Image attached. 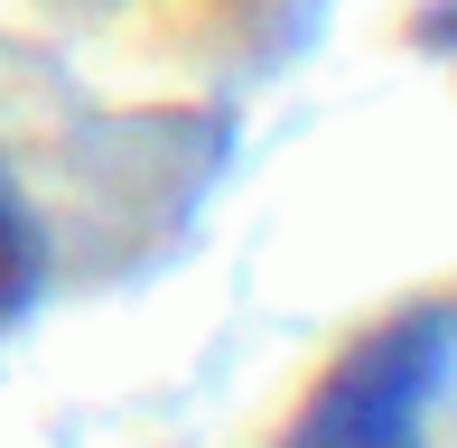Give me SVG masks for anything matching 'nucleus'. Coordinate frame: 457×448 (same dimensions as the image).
I'll list each match as a JSON object with an SVG mask.
<instances>
[{
	"mask_svg": "<svg viewBox=\"0 0 457 448\" xmlns=\"http://www.w3.org/2000/svg\"><path fill=\"white\" fill-rule=\"evenodd\" d=\"M448 364H457V318L448 309L383 318V328H364L318 374V393L289 411L280 448H420L429 402L448 393Z\"/></svg>",
	"mask_w": 457,
	"mask_h": 448,
	"instance_id": "nucleus-1",
	"label": "nucleus"
},
{
	"mask_svg": "<svg viewBox=\"0 0 457 448\" xmlns=\"http://www.w3.org/2000/svg\"><path fill=\"white\" fill-rule=\"evenodd\" d=\"M29 299H37V224L19 206V187L0 178V328L29 318Z\"/></svg>",
	"mask_w": 457,
	"mask_h": 448,
	"instance_id": "nucleus-2",
	"label": "nucleus"
}]
</instances>
